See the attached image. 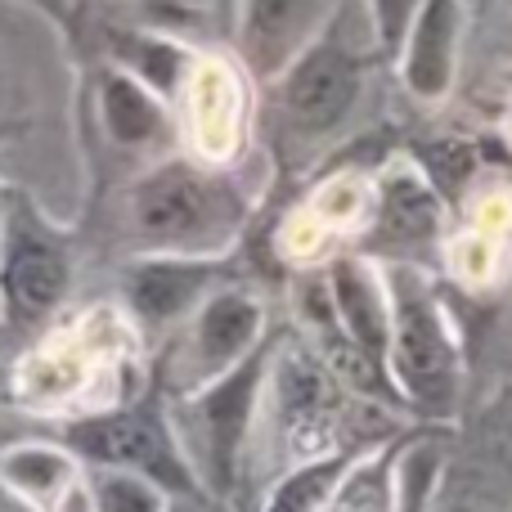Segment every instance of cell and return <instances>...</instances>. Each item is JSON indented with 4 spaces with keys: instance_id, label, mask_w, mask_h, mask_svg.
Returning a JSON list of instances; mask_svg holds the SVG:
<instances>
[{
    "instance_id": "cell-3",
    "label": "cell",
    "mask_w": 512,
    "mask_h": 512,
    "mask_svg": "<svg viewBox=\"0 0 512 512\" xmlns=\"http://www.w3.org/2000/svg\"><path fill=\"white\" fill-rule=\"evenodd\" d=\"M50 441H59L81 468L131 472V477H144L158 490H167L171 499L212 504L194 472V463H189L185 445H180V436H176L171 400L158 382H149L144 391L117 400V405L59 418V423L50 427Z\"/></svg>"
},
{
    "instance_id": "cell-19",
    "label": "cell",
    "mask_w": 512,
    "mask_h": 512,
    "mask_svg": "<svg viewBox=\"0 0 512 512\" xmlns=\"http://www.w3.org/2000/svg\"><path fill=\"white\" fill-rule=\"evenodd\" d=\"M364 445H346V450H333V454H319V459H306V463H292L279 481L270 486L261 512H324L333 490L342 486L346 468L355 463Z\"/></svg>"
},
{
    "instance_id": "cell-11",
    "label": "cell",
    "mask_w": 512,
    "mask_h": 512,
    "mask_svg": "<svg viewBox=\"0 0 512 512\" xmlns=\"http://www.w3.org/2000/svg\"><path fill=\"white\" fill-rule=\"evenodd\" d=\"M445 239V198L427 180V171L414 158L382 162L369 185V216H364L355 248L378 265L409 261L418 265V252L436 248Z\"/></svg>"
},
{
    "instance_id": "cell-12",
    "label": "cell",
    "mask_w": 512,
    "mask_h": 512,
    "mask_svg": "<svg viewBox=\"0 0 512 512\" xmlns=\"http://www.w3.org/2000/svg\"><path fill=\"white\" fill-rule=\"evenodd\" d=\"M252 86L256 81L243 72L239 59H225V54H216L207 45L176 99L185 153L216 162V167H234V158L243 149V135L256 122Z\"/></svg>"
},
{
    "instance_id": "cell-4",
    "label": "cell",
    "mask_w": 512,
    "mask_h": 512,
    "mask_svg": "<svg viewBox=\"0 0 512 512\" xmlns=\"http://www.w3.org/2000/svg\"><path fill=\"white\" fill-rule=\"evenodd\" d=\"M391 292V351L387 373L396 400L418 418H445L459 409L463 391V342L436 279L423 265H382Z\"/></svg>"
},
{
    "instance_id": "cell-9",
    "label": "cell",
    "mask_w": 512,
    "mask_h": 512,
    "mask_svg": "<svg viewBox=\"0 0 512 512\" xmlns=\"http://www.w3.org/2000/svg\"><path fill=\"white\" fill-rule=\"evenodd\" d=\"M86 86H81V104L90 113V131L99 144L131 162V171L162 162L171 153H185L180 140V117L162 95H153L144 81L126 77L122 68L104 59H86Z\"/></svg>"
},
{
    "instance_id": "cell-21",
    "label": "cell",
    "mask_w": 512,
    "mask_h": 512,
    "mask_svg": "<svg viewBox=\"0 0 512 512\" xmlns=\"http://www.w3.org/2000/svg\"><path fill=\"white\" fill-rule=\"evenodd\" d=\"M81 481H86L90 512H167V504H171L167 490H158L144 477H131V472L86 468Z\"/></svg>"
},
{
    "instance_id": "cell-1",
    "label": "cell",
    "mask_w": 512,
    "mask_h": 512,
    "mask_svg": "<svg viewBox=\"0 0 512 512\" xmlns=\"http://www.w3.org/2000/svg\"><path fill=\"white\" fill-rule=\"evenodd\" d=\"M113 216L126 256H234L252 234V194L234 167L171 153L122 180Z\"/></svg>"
},
{
    "instance_id": "cell-7",
    "label": "cell",
    "mask_w": 512,
    "mask_h": 512,
    "mask_svg": "<svg viewBox=\"0 0 512 512\" xmlns=\"http://www.w3.org/2000/svg\"><path fill=\"white\" fill-rule=\"evenodd\" d=\"M265 342H270L265 297L256 288H248V283L230 279L185 319L158 387L167 391V396H185V391H194V387H207V382L225 378L230 369H239Z\"/></svg>"
},
{
    "instance_id": "cell-24",
    "label": "cell",
    "mask_w": 512,
    "mask_h": 512,
    "mask_svg": "<svg viewBox=\"0 0 512 512\" xmlns=\"http://www.w3.org/2000/svg\"><path fill=\"white\" fill-rule=\"evenodd\" d=\"M167 512H212V504H198V499H171Z\"/></svg>"
},
{
    "instance_id": "cell-23",
    "label": "cell",
    "mask_w": 512,
    "mask_h": 512,
    "mask_svg": "<svg viewBox=\"0 0 512 512\" xmlns=\"http://www.w3.org/2000/svg\"><path fill=\"white\" fill-rule=\"evenodd\" d=\"M14 5L32 9V14H41L45 23L54 27V32L63 36V41L77 50L81 36H86V9L77 5V0H14Z\"/></svg>"
},
{
    "instance_id": "cell-20",
    "label": "cell",
    "mask_w": 512,
    "mask_h": 512,
    "mask_svg": "<svg viewBox=\"0 0 512 512\" xmlns=\"http://www.w3.org/2000/svg\"><path fill=\"white\" fill-rule=\"evenodd\" d=\"M126 5L135 23L180 36L189 45H207V32L216 36V23H221V0H126Z\"/></svg>"
},
{
    "instance_id": "cell-18",
    "label": "cell",
    "mask_w": 512,
    "mask_h": 512,
    "mask_svg": "<svg viewBox=\"0 0 512 512\" xmlns=\"http://www.w3.org/2000/svg\"><path fill=\"white\" fill-rule=\"evenodd\" d=\"M400 445H405V436L382 445H364L324 512H400V495H396Z\"/></svg>"
},
{
    "instance_id": "cell-10",
    "label": "cell",
    "mask_w": 512,
    "mask_h": 512,
    "mask_svg": "<svg viewBox=\"0 0 512 512\" xmlns=\"http://www.w3.org/2000/svg\"><path fill=\"white\" fill-rule=\"evenodd\" d=\"M342 391L346 387L337 382V373L310 346L274 337L265 396L274 400V427H279V441L288 450V468L319 459V454L346 450V445H337Z\"/></svg>"
},
{
    "instance_id": "cell-14",
    "label": "cell",
    "mask_w": 512,
    "mask_h": 512,
    "mask_svg": "<svg viewBox=\"0 0 512 512\" xmlns=\"http://www.w3.org/2000/svg\"><path fill=\"white\" fill-rule=\"evenodd\" d=\"M324 283H328L333 315H337V324H342V337L351 342V351L369 364V373L382 382V391L396 400V387H391V373H387L391 292H387V274H382V265L346 248L324 265Z\"/></svg>"
},
{
    "instance_id": "cell-16",
    "label": "cell",
    "mask_w": 512,
    "mask_h": 512,
    "mask_svg": "<svg viewBox=\"0 0 512 512\" xmlns=\"http://www.w3.org/2000/svg\"><path fill=\"white\" fill-rule=\"evenodd\" d=\"M459 45H463V0H423L396 68L405 90L418 104H441L459 77Z\"/></svg>"
},
{
    "instance_id": "cell-6",
    "label": "cell",
    "mask_w": 512,
    "mask_h": 512,
    "mask_svg": "<svg viewBox=\"0 0 512 512\" xmlns=\"http://www.w3.org/2000/svg\"><path fill=\"white\" fill-rule=\"evenodd\" d=\"M270 355H274V337L261 351H252L239 369L225 373V378L185 391V396H167L176 436H180V445H185L189 463H194V472L212 504H234V495H239V486H243L252 427L265 405Z\"/></svg>"
},
{
    "instance_id": "cell-22",
    "label": "cell",
    "mask_w": 512,
    "mask_h": 512,
    "mask_svg": "<svg viewBox=\"0 0 512 512\" xmlns=\"http://www.w3.org/2000/svg\"><path fill=\"white\" fill-rule=\"evenodd\" d=\"M364 5V18H369L373 27V41H378V54L387 63H396L400 45H405L409 27H414L418 9H423V0H360Z\"/></svg>"
},
{
    "instance_id": "cell-5",
    "label": "cell",
    "mask_w": 512,
    "mask_h": 512,
    "mask_svg": "<svg viewBox=\"0 0 512 512\" xmlns=\"http://www.w3.org/2000/svg\"><path fill=\"white\" fill-rule=\"evenodd\" d=\"M81 274V239L54 221L23 185H9L0 216V328L45 333L72 301Z\"/></svg>"
},
{
    "instance_id": "cell-26",
    "label": "cell",
    "mask_w": 512,
    "mask_h": 512,
    "mask_svg": "<svg viewBox=\"0 0 512 512\" xmlns=\"http://www.w3.org/2000/svg\"><path fill=\"white\" fill-rule=\"evenodd\" d=\"M432 512H468V508H459V504H454V508H445V504H436Z\"/></svg>"
},
{
    "instance_id": "cell-13",
    "label": "cell",
    "mask_w": 512,
    "mask_h": 512,
    "mask_svg": "<svg viewBox=\"0 0 512 512\" xmlns=\"http://www.w3.org/2000/svg\"><path fill=\"white\" fill-rule=\"evenodd\" d=\"M346 0H234V59L256 86H270L324 27L342 14Z\"/></svg>"
},
{
    "instance_id": "cell-2",
    "label": "cell",
    "mask_w": 512,
    "mask_h": 512,
    "mask_svg": "<svg viewBox=\"0 0 512 512\" xmlns=\"http://www.w3.org/2000/svg\"><path fill=\"white\" fill-rule=\"evenodd\" d=\"M378 54L373 36L351 32V0L342 14L324 27L319 41H310L265 90V144L279 167H301L324 144L351 126L364 90H369V63ZM382 59V54H378Z\"/></svg>"
},
{
    "instance_id": "cell-27",
    "label": "cell",
    "mask_w": 512,
    "mask_h": 512,
    "mask_svg": "<svg viewBox=\"0 0 512 512\" xmlns=\"http://www.w3.org/2000/svg\"><path fill=\"white\" fill-rule=\"evenodd\" d=\"M77 5H81V9H86V14H90V9H95V5H99V0H77Z\"/></svg>"
},
{
    "instance_id": "cell-25",
    "label": "cell",
    "mask_w": 512,
    "mask_h": 512,
    "mask_svg": "<svg viewBox=\"0 0 512 512\" xmlns=\"http://www.w3.org/2000/svg\"><path fill=\"white\" fill-rule=\"evenodd\" d=\"M5 194H9V185L0 180V216H5Z\"/></svg>"
},
{
    "instance_id": "cell-17",
    "label": "cell",
    "mask_w": 512,
    "mask_h": 512,
    "mask_svg": "<svg viewBox=\"0 0 512 512\" xmlns=\"http://www.w3.org/2000/svg\"><path fill=\"white\" fill-rule=\"evenodd\" d=\"M81 463L63 450L59 441H41V445H14L0 454V486L14 490L27 504H54L63 499L81 477Z\"/></svg>"
},
{
    "instance_id": "cell-8",
    "label": "cell",
    "mask_w": 512,
    "mask_h": 512,
    "mask_svg": "<svg viewBox=\"0 0 512 512\" xmlns=\"http://www.w3.org/2000/svg\"><path fill=\"white\" fill-rule=\"evenodd\" d=\"M230 270L234 256H126L117 265V301L140 342H167L221 283H230Z\"/></svg>"
},
{
    "instance_id": "cell-15",
    "label": "cell",
    "mask_w": 512,
    "mask_h": 512,
    "mask_svg": "<svg viewBox=\"0 0 512 512\" xmlns=\"http://www.w3.org/2000/svg\"><path fill=\"white\" fill-rule=\"evenodd\" d=\"M81 45H95V59L122 68L126 77L144 81L153 95H162L171 108H176L180 90H185L189 72H194L198 54L207 45H189L180 36L153 32V27L135 23V18H104L95 32L81 36ZM77 45V50H81Z\"/></svg>"
}]
</instances>
